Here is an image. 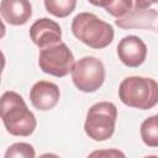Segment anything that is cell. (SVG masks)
<instances>
[{"label":"cell","instance_id":"obj_1","mask_svg":"<svg viewBox=\"0 0 158 158\" xmlns=\"http://www.w3.org/2000/svg\"><path fill=\"white\" fill-rule=\"evenodd\" d=\"M0 116L6 131L12 136H30L33 133L37 121L28 110L22 96L15 91H5L1 96Z\"/></svg>","mask_w":158,"mask_h":158},{"label":"cell","instance_id":"obj_2","mask_svg":"<svg viewBox=\"0 0 158 158\" xmlns=\"http://www.w3.org/2000/svg\"><path fill=\"white\" fill-rule=\"evenodd\" d=\"M73 35L84 44L101 49L114 40V28L91 12H80L72 21Z\"/></svg>","mask_w":158,"mask_h":158},{"label":"cell","instance_id":"obj_3","mask_svg":"<svg viewBox=\"0 0 158 158\" xmlns=\"http://www.w3.org/2000/svg\"><path fill=\"white\" fill-rule=\"evenodd\" d=\"M120 100L135 109L148 110L158 104V83L146 77H127L118 86Z\"/></svg>","mask_w":158,"mask_h":158},{"label":"cell","instance_id":"obj_4","mask_svg":"<svg viewBox=\"0 0 158 158\" xmlns=\"http://www.w3.org/2000/svg\"><path fill=\"white\" fill-rule=\"evenodd\" d=\"M117 118L115 104L100 101L90 106L84 123L85 133L94 141H105L114 135Z\"/></svg>","mask_w":158,"mask_h":158},{"label":"cell","instance_id":"obj_5","mask_svg":"<svg viewBox=\"0 0 158 158\" xmlns=\"http://www.w3.org/2000/svg\"><path fill=\"white\" fill-rule=\"evenodd\" d=\"M105 67L96 57H83L75 62L72 69V79L74 85L84 93L96 91L105 80Z\"/></svg>","mask_w":158,"mask_h":158},{"label":"cell","instance_id":"obj_6","mask_svg":"<svg viewBox=\"0 0 158 158\" xmlns=\"http://www.w3.org/2000/svg\"><path fill=\"white\" fill-rule=\"evenodd\" d=\"M74 64V56L63 42L46 47L40 52L38 65L46 74L63 78L72 73Z\"/></svg>","mask_w":158,"mask_h":158},{"label":"cell","instance_id":"obj_7","mask_svg":"<svg viewBox=\"0 0 158 158\" xmlns=\"http://www.w3.org/2000/svg\"><path fill=\"white\" fill-rule=\"evenodd\" d=\"M30 37L37 47L43 49L60 42L62 30L56 21L48 17H42L35 21L30 27Z\"/></svg>","mask_w":158,"mask_h":158},{"label":"cell","instance_id":"obj_8","mask_svg":"<svg viewBox=\"0 0 158 158\" xmlns=\"http://www.w3.org/2000/svg\"><path fill=\"white\" fill-rule=\"evenodd\" d=\"M117 54L120 60L131 68L139 67L147 57V46L138 36H126L117 44Z\"/></svg>","mask_w":158,"mask_h":158},{"label":"cell","instance_id":"obj_9","mask_svg":"<svg viewBox=\"0 0 158 158\" xmlns=\"http://www.w3.org/2000/svg\"><path fill=\"white\" fill-rule=\"evenodd\" d=\"M59 88L57 84L47 80H40L30 90V100L33 107L41 111L52 110L59 101Z\"/></svg>","mask_w":158,"mask_h":158},{"label":"cell","instance_id":"obj_10","mask_svg":"<svg viewBox=\"0 0 158 158\" xmlns=\"http://www.w3.org/2000/svg\"><path fill=\"white\" fill-rule=\"evenodd\" d=\"M0 14L10 25H25L32 15V5L30 0H1Z\"/></svg>","mask_w":158,"mask_h":158},{"label":"cell","instance_id":"obj_11","mask_svg":"<svg viewBox=\"0 0 158 158\" xmlns=\"http://www.w3.org/2000/svg\"><path fill=\"white\" fill-rule=\"evenodd\" d=\"M158 16L157 11L153 9H133L123 17L116 20V25L122 28L130 27H149L154 25V20Z\"/></svg>","mask_w":158,"mask_h":158},{"label":"cell","instance_id":"obj_12","mask_svg":"<svg viewBox=\"0 0 158 158\" xmlns=\"http://www.w3.org/2000/svg\"><path fill=\"white\" fill-rule=\"evenodd\" d=\"M141 138L148 147H158V115L149 116L141 125Z\"/></svg>","mask_w":158,"mask_h":158},{"label":"cell","instance_id":"obj_13","mask_svg":"<svg viewBox=\"0 0 158 158\" xmlns=\"http://www.w3.org/2000/svg\"><path fill=\"white\" fill-rule=\"evenodd\" d=\"M46 10L56 17H67L70 15L75 6L77 0H44Z\"/></svg>","mask_w":158,"mask_h":158},{"label":"cell","instance_id":"obj_14","mask_svg":"<svg viewBox=\"0 0 158 158\" xmlns=\"http://www.w3.org/2000/svg\"><path fill=\"white\" fill-rule=\"evenodd\" d=\"M35 156V148L26 142L14 143L5 152V158H33Z\"/></svg>","mask_w":158,"mask_h":158},{"label":"cell","instance_id":"obj_15","mask_svg":"<svg viewBox=\"0 0 158 158\" xmlns=\"http://www.w3.org/2000/svg\"><path fill=\"white\" fill-rule=\"evenodd\" d=\"M105 10L107 11V14L120 19L133 10V1L132 0H112L105 7Z\"/></svg>","mask_w":158,"mask_h":158},{"label":"cell","instance_id":"obj_16","mask_svg":"<svg viewBox=\"0 0 158 158\" xmlns=\"http://www.w3.org/2000/svg\"><path fill=\"white\" fill-rule=\"evenodd\" d=\"M133 1V9H148L156 0H132Z\"/></svg>","mask_w":158,"mask_h":158},{"label":"cell","instance_id":"obj_17","mask_svg":"<svg viewBox=\"0 0 158 158\" xmlns=\"http://www.w3.org/2000/svg\"><path fill=\"white\" fill-rule=\"evenodd\" d=\"M102 154H106V156H121V157L125 156L122 152L115 151V149H112V151H102V152H93L90 156H102Z\"/></svg>","mask_w":158,"mask_h":158},{"label":"cell","instance_id":"obj_18","mask_svg":"<svg viewBox=\"0 0 158 158\" xmlns=\"http://www.w3.org/2000/svg\"><path fill=\"white\" fill-rule=\"evenodd\" d=\"M90 4L95 5V6H101V7H106L112 0H88Z\"/></svg>","mask_w":158,"mask_h":158},{"label":"cell","instance_id":"obj_19","mask_svg":"<svg viewBox=\"0 0 158 158\" xmlns=\"http://www.w3.org/2000/svg\"><path fill=\"white\" fill-rule=\"evenodd\" d=\"M156 2H158V0H156Z\"/></svg>","mask_w":158,"mask_h":158}]
</instances>
